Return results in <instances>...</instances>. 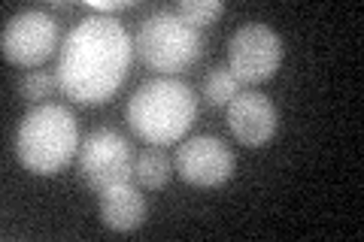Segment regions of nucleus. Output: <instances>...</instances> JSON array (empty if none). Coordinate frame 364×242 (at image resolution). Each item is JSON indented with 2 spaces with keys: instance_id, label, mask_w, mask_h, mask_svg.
<instances>
[{
  "instance_id": "4468645a",
  "label": "nucleus",
  "mask_w": 364,
  "mask_h": 242,
  "mask_svg": "<svg viewBox=\"0 0 364 242\" xmlns=\"http://www.w3.org/2000/svg\"><path fill=\"white\" fill-rule=\"evenodd\" d=\"M222 4L219 0H179V4L173 6V13L186 21V25H191V28H207V25H213L215 18L222 16Z\"/></svg>"
},
{
  "instance_id": "1a4fd4ad",
  "label": "nucleus",
  "mask_w": 364,
  "mask_h": 242,
  "mask_svg": "<svg viewBox=\"0 0 364 242\" xmlns=\"http://www.w3.org/2000/svg\"><path fill=\"white\" fill-rule=\"evenodd\" d=\"M277 124H279L277 106L261 91H240L228 103V128H231L237 143L249 148L264 145L277 133Z\"/></svg>"
},
{
  "instance_id": "f257e3e1",
  "label": "nucleus",
  "mask_w": 364,
  "mask_h": 242,
  "mask_svg": "<svg viewBox=\"0 0 364 242\" xmlns=\"http://www.w3.org/2000/svg\"><path fill=\"white\" fill-rule=\"evenodd\" d=\"M134 55L131 33L112 16H85L67 33L58 57V82L73 103L97 106L124 82Z\"/></svg>"
},
{
  "instance_id": "7ed1b4c3",
  "label": "nucleus",
  "mask_w": 364,
  "mask_h": 242,
  "mask_svg": "<svg viewBox=\"0 0 364 242\" xmlns=\"http://www.w3.org/2000/svg\"><path fill=\"white\" fill-rule=\"evenodd\" d=\"M79 152L76 115L61 103L33 106L18 124L16 155L33 176H55Z\"/></svg>"
},
{
  "instance_id": "9b49d317",
  "label": "nucleus",
  "mask_w": 364,
  "mask_h": 242,
  "mask_svg": "<svg viewBox=\"0 0 364 242\" xmlns=\"http://www.w3.org/2000/svg\"><path fill=\"white\" fill-rule=\"evenodd\" d=\"M170 172H173V167H170V158L161 152V145L143 148V152L136 155V160H134V176L146 191L164 188L170 182Z\"/></svg>"
},
{
  "instance_id": "ddd939ff",
  "label": "nucleus",
  "mask_w": 364,
  "mask_h": 242,
  "mask_svg": "<svg viewBox=\"0 0 364 242\" xmlns=\"http://www.w3.org/2000/svg\"><path fill=\"white\" fill-rule=\"evenodd\" d=\"M61 88L58 82V73H46V70H37V73H28L25 79H21L18 85V94L25 103H31V106H43L46 100H49L55 91Z\"/></svg>"
},
{
  "instance_id": "0eeeda50",
  "label": "nucleus",
  "mask_w": 364,
  "mask_h": 242,
  "mask_svg": "<svg viewBox=\"0 0 364 242\" xmlns=\"http://www.w3.org/2000/svg\"><path fill=\"white\" fill-rule=\"evenodd\" d=\"M58 21L43 9H25L6 21L4 37V57L16 67H40L43 61H49L52 52L58 49Z\"/></svg>"
},
{
  "instance_id": "2eb2a0df",
  "label": "nucleus",
  "mask_w": 364,
  "mask_h": 242,
  "mask_svg": "<svg viewBox=\"0 0 364 242\" xmlns=\"http://www.w3.org/2000/svg\"><path fill=\"white\" fill-rule=\"evenodd\" d=\"M131 4H124V0H109V4H88V9H95V16H109V13H122V9H128Z\"/></svg>"
},
{
  "instance_id": "20e7f679",
  "label": "nucleus",
  "mask_w": 364,
  "mask_h": 242,
  "mask_svg": "<svg viewBox=\"0 0 364 242\" xmlns=\"http://www.w3.org/2000/svg\"><path fill=\"white\" fill-rule=\"evenodd\" d=\"M134 49L155 73H182L200 55V33L186 25L173 9H161L140 21Z\"/></svg>"
},
{
  "instance_id": "9d476101",
  "label": "nucleus",
  "mask_w": 364,
  "mask_h": 242,
  "mask_svg": "<svg viewBox=\"0 0 364 242\" xmlns=\"http://www.w3.org/2000/svg\"><path fill=\"white\" fill-rule=\"evenodd\" d=\"M100 221L116 233H131L146 221V200L131 182L100 191Z\"/></svg>"
},
{
  "instance_id": "f03ea898",
  "label": "nucleus",
  "mask_w": 364,
  "mask_h": 242,
  "mask_svg": "<svg viewBox=\"0 0 364 242\" xmlns=\"http://www.w3.org/2000/svg\"><path fill=\"white\" fill-rule=\"evenodd\" d=\"M195 91L179 79H149L128 100V124L149 145L179 143L195 124Z\"/></svg>"
},
{
  "instance_id": "423d86ee",
  "label": "nucleus",
  "mask_w": 364,
  "mask_h": 242,
  "mask_svg": "<svg viewBox=\"0 0 364 242\" xmlns=\"http://www.w3.org/2000/svg\"><path fill=\"white\" fill-rule=\"evenodd\" d=\"M282 64V40L279 33L261 25V21H249L240 25L231 40H228V67L237 76L240 85H258L279 70Z\"/></svg>"
},
{
  "instance_id": "6e6552de",
  "label": "nucleus",
  "mask_w": 364,
  "mask_h": 242,
  "mask_svg": "<svg viewBox=\"0 0 364 242\" xmlns=\"http://www.w3.org/2000/svg\"><path fill=\"white\" fill-rule=\"evenodd\" d=\"M234 155L215 136H191L176 148V172L188 185L219 188L234 176Z\"/></svg>"
},
{
  "instance_id": "f8f14e48",
  "label": "nucleus",
  "mask_w": 364,
  "mask_h": 242,
  "mask_svg": "<svg viewBox=\"0 0 364 242\" xmlns=\"http://www.w3.org/2000/svg\"><path fill=\"white\" fill-rule=\"evenodd\" d=\"M237 94H240V82L228 64L213 67L210 76L203 79V97L210 100V106H228Z\"/></svg>"
},
{
  "instance_id": "39448f33",
  "label": "nucleus",
  "mask_w": 364,
  "mask_h": 242,
  "mask_svg": "<svg viewBox=\"0 0 364 242\" xmlns=\"http://www.w3.org/2000/svg\"><path fill=\"white\" fill-rule=\"evenodd\" d=\"M79 179L88 191H107L112 185H124L134 176V152L128 140L112 128H97L79 145Z\"/></svg>"
}]
</instances>
